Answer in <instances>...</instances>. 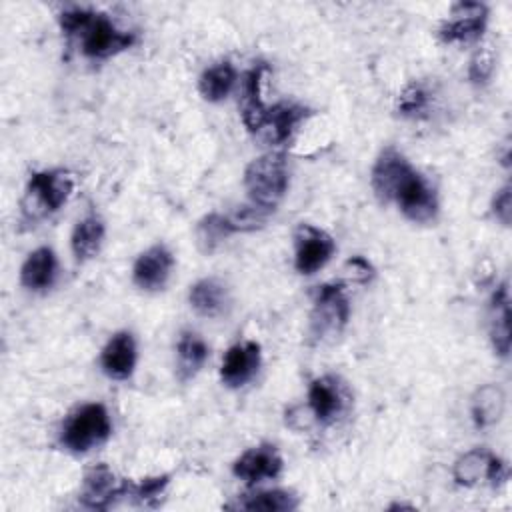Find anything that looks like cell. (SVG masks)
Wrapping results in <instances>:
<instances>
[{"label": "cell", "mask_w": 512, "mask_h": 512, "mask_svg": "<svg viewBox=\"0 0 512 512\" xmlns=\"http://www.w3.org/2000/svg\"><path fill=\"white\" fill-rule=\"evenodd\" d=\"M124 496H126V480L118 482L108 466L100 464L86 472L82 492H80V502L86 508L106 510L118 498H124Z\"/></svg>", "instance_id": "9c48e42d"}, {"label": "cell", "mask_w": 512, "mask_h": 512, "mask_svg": "<svg viewBox=\"0 0 512 512\" xmlns=\"http://www.w3.org/2000/svg\"><path fill=\"white\" fill-rule=\"evenodd\" d=\"M172 264H174V258L166 246L162 244L150 246L134 262V268H132L134 284L142 290H160L170 276Z\"/></svg>", "instance_id": "7c38bea8"}, {"label": "cell", "mask_w": 512, "mask_h": 512, "mask_svg": "<svg viewBox=\"0 0 512 512\" xmlns=\"http://www.w3.org/2000/svg\"><path fill=\"white\" fill-rule=\"evenodd\" d=\"M428 94L420 84H410L398 98V110L404 116H412L416 112H422L426 108Z\"/></svg>", "instance_id": "f1b7e54d"}, {"label": "cell", "mask_w": 512, "mask_h": 512, "mask_svg": "<svg viewBox=\"0 0 512 512\" xmlns=\"http://www.w3.org/2000/svg\"><path fill=\"white\" fill-rule=\"evenodd\" d=\"M450 20H446L438 36L442 42H472L478 40L484 32L486 20H488V8L480 2H460L452 8Z\"/></svg>", "instance_id": "ba28073f"}, {"label": "cell", "mask_w": 512, "mask_h": 512, "mask_svg": "<svg viewBox=\"0 0 512 512\" xmlns=\"http://www.w3.org/2000/svg\"><path fill=\"white\" fill-rule=\"evenodd\" d=\"M236 228L230 220V216H224V214H218V212H212L208 216H204L200 222H198V228H196V238H198V244L202 248V252L210 254L218 248V244L222 240H226L230 234H234Z\"/></svg>", "instance_id": "484cf974"}, {"label": "cell", "mask_w": 512, "mask_h": 512, "mask_svg": "<svg viewBox=\"0 0 512 512\" xmlns=\"http://www.w3.org/2000/svg\"><path fill=\"white\" fill-rule=\"evenodd\" d=\"M260 368V344L258 342H238L230 346L222 358L220 378L230 388H240L254 378Z\"/></svg>", "instance_id": "30bf717a"}, {"label": "cell", "mask_w": 512, "mask_h": 512, "mask_svg": "<svg viewBox=\"0 0 512 512\" xmlns=\"http://www.w3.org/2000/svg\"><path fill=\"white\" fill-rule=\"evenodd\" d=\"M82 52L88 58H110L134 44V34L116 28V24L100 12L88 10L80 30L76 32Z\"/></svg>", "instance_id": "277c9868"}, {"label": "cell", "mask_w": 512, "mask_h": 512, "mask_svg": "<svg viewBox=\"0 0 512 512\" xmlns=\"http://www.w3.org/2000/svg\"><path fill=\"white\" fill-rule=\"evenodd\" d=\"M492 70H494V50L490 46L478 48V52L470 60V68H468L470 80L476 84L486 82L492 76Z\"/></svg>", "instance_id": "83f0119b"}, {"label": "cell", "mask_w": 512, "mask_h": 512, "mask_svg": "<svg viewBox=\"0 0 512 512\" xmlns=\"http://www.w3.org/2000/svg\"><path fill=\"white\" fill-rule=\"evenodd\" d=\"M308 404L318 422H332L344 410V392L336 378L320 376L310 382Z\"/></svg>", "instance_id": "9a60e30c"}, {"label": "cell", "mask_w": 512, "mask_h": 512, "mask_svg": "<svg viewBox=\"0 0 512 512\" xmlns=\"http://www.w3.org/2000/svg\"><path fill=\"white\" fill-rule=\"evenodd\" d=\"M176 356L180 380H190L204 366L208 358V346L198 334L182 332L176 344Z\"/></svg>", "instance_id": "ffe728a7"}, {"label": "cell", "mask_w": 512, "mask_h": 512, "mask_svg": "<svg viewBox=\"0 0 512 512\" xmlns=\"http://www.w3.org/2000/svg\"><path fill=\"white\" fill-rule=\"evenodd\" d=\"M104 240V224L96 216L82 218L72 230V252L78 260H90L98 254Z\"/></svg>", "instance_id": "44dd1931"}, {"label": "cell", "mask_w": 512, "mask_h": 512, "mask_svg": "<svg viewBox=\"0 0 512 512\" xmlns=\"http://www.w3.org/2000/svg\"><path fill=\"white\" fill-rule=\"evenodd\" d=\"M236 82V70L230 62H218L206 68L198 80L200 94L210 102L224 100Z\"/></svg>", "instance_id": "603a6c76"}, {"label": "cell", "mask_w": 512, "mask_h": 512, "mask_svg": "<svg viewBox=\"0 0 512 512\" xmlns=\"http://www.w3.org/2000/svg\"><path fill=\"white\" fill-rule=\"evenodd\" d=\"M492 210L496 214V218L508 226L510 224V214H512V198H510V186L506 184L502 190L496 192L494 200H492Z\"/></svg>", "instance_id": "f546056e"}, {"label": "cell", "mask_w": 512, "mask_h": 512, "mask_svg": "<svg viewBox=\"0 0 512 512\" xmlns=\"http://www.w3.org/2000/svg\"><path fill=\"white\" fill-rule=\"evenodd\" d=\"M506 406V396L500 386L486 384L476 390L472 398V418L478 428H488L502 418Z\"/></svg>", "instance_id": "d6986e66"}, {"label": "cell", "mask_w": 512, "mask_h": 512, "mask_svg": "<svg viewBox=\"0 0 512 512\" xmlns=\"http://www.w3.org/2000/svg\"><path fill=\"white\" fill-rule=\"evenodd\" d=\"M282 466L284 462L278 450L270 444H260L240 454L232 464V472L246 484H256L266 478H276Z\"/></svg>", "instance_id": "8fae6325"}, {"label": "cell", "mask_w": 512, "mask_h": 512, "mask_svg": "<svg viewBox=\"0 0 512 512\" xmlns=\"http://www.w3.org/2000/svg\"><path fill=\"white\" fill-rule=\"evenodd\" d=\"M372 188L384 202H396L414 222H430L438 212L434 188L394 148L382 150L372 168Z\"/></svg>", "instance_id": "6da1fadb"}, {"label": "cell", "mask_w": 512, "mask_h": 512, "mask_svg": "<svg viewBox=\"0 0 512 512\" xmlns=\"http://www.w3.org/2000/svg\"><path fill=\"white\" fill-rule=\"evenodd\" d=\"M266 66L258 64L250 68L244 74L242 80V92H240V112L242 122L250 132H258L266 126L270 108L262 102V78H264Z\"/></svg>", "instance_id": "4fadbf2b"}, {"label": "cell", "mask_w": 512, "mask_h": 512, "mask_svg": "<svg viewBox=\"0 0 512 512\" xmlns=\"http://www.w3.org/2000/svg\"><path fill=\"white\" fill-rule=\"evenodd\" d=\"M334 238L312 224H298L294 230V266L300 274H314L332 258Z\"/></svg>", "instance_id": "8992f818"}, {"label": "cell", "mask_w": 512, "mask_h": 512, "mask_svg": "<svg viewBox=\"0 0 512 512\" xmlns=\"http://www.w3.org/2000/svg\"><path fill=\"white\" fill-rule=\"evenodd\" d=\"M112 432L108 410L98 404H84L76 408L64 422L60 440L70 452H88L90 448L102 444Z\"/></svg>", "instance_id": "3957f363"}, {"label": "cell", "mask_w": 512, "mask_h": 512, "mask_svg": "<svg viewBox=\"0 0 512 512\" xmlns=\"http://www.w3.org/2000/svg\"><path fill=\"white\" fill-rule=\"evenodd\" d=\"M232 508L262 510V512H290L298 508V496L288 490H260L244 494Z\"/></svg>", "instance_id": "7402d4cb"}, {"label": "cell", "mask_w": 512, "mask_h": 512, "mask_svg": "<svg viewBox=\"0 0 512 512\" xmlns=\"http://www.w3.org/2000/svg\"><path fill=\"white\" fill-rule=\"evenodd\" d=\"M56 254L48 246H40L28 254L20 268V282L28 290H46L56 280Z\"/></svg>", "instance_id": "2e32d148"}, {"label": "cell", "mask_w": 512, "mask_h": 512, "mask_svg": "<svg viewBox=\"0 0 512 512\" xmlns=\"http://www.w3.org/2000/svg\"><path fill=\"white\" fill-rule=\"evenodd\" d=\"M492 458H494V454H490L488 450H480V448H474V450L462 454L454 464V480L460 486H474L480 480H486Z\"/></svg>", "instance_id": "d4e9b609"}, {"label": "cell", "mask_w": 512, "mask_h": 512, "mask_svg": "<svg viewBox=\"0 0 512 512\" xmlns=\"http://www.w3.org/2000/svg\"><path fill=\"white\" fill-rule=\"evenodd\" d=\"M490 338L496 354L508 356L510 352V298L508 284L502 282L490 300Z\"/></svg>", "instance_id": "e0dca14e"}, {"label": "cell", "mask_w": 512, "mask_h": 512, "mask_svg": "<svg viewBox=\"0 0 512 512\" xmlns=\"http://www.w3.org/2000/svg\"><path fill=\"white\" fill-rule=\"evenodd\" d=\"M74 190V178L66 170H40L32 172L26 194L34 198V202L44 208V212L60 210Z\"/></svg>", "instance_id": "52a82bcc"}, {"label": "cell", "mask_w": 512, "mask_h": 512, "mask_svg": "<svg viewBox=\"0 0 512 512\" xmlns=\"http://www.w3.org/2000/svg\"><path fill=\"white\" fill-rule=\"evenodd\" d=\"M190 306L206 318H216L224 312L228 304V292L226 286L216 278H202L196 284L190 286L188 294Z\"/></svg>", "instance_id": "ac0fdd59"}, {"label": "cell", "mask_w": 512, "mask_h": 512, "mask_svg": "<svg viewBox=\"0 0 512 512\" xmlns=\"http://www.w3.org/2000/svg\"><path fill=\"white\" fill-rule=\"evenodd\" d=\"M100 366L106 376L114 380H126L132 376L136 366V342L126 330L116 332L100 354Z\"/></svg>", "instance_id": "5bb4252c"}, {"label": "cell", "mask_w": 512, "mask_h": 512, "mask_svg": "<svg viewBox=\"0 0 512 512\" xmlns=\"http://www.w3.org/2000/svg\"><path fill=\"white\" fill-rule=\"evenodd\" d=\"M306 114H308V110H304L302 106H296V104H278V106L270 108L268 120H266L268 138L278 144L286 142L292 136L298 122L302 118H306Z\"/></svg>", "instance_id": "cb8c5ba5"}, {"label": "cell", "mask_w": 512, "mask_h": 512, "mask_svg": "<svg viewBox=\"0 0 512 512\" xmlns=\"http://www.w3.org/2000/svg\"><path fill=\"white\" fill-rule=\"evenodd\" d=\"M244 186L254 204L272 210L288 188V168L282 152H268L254 158L244 172Z\"/></svg>", "instance_id": "7a4b0ae2"}, {"label": "cell", "mask_w": 512, "mask_h": 512, "mask_svg": "<svg viewBox=\"0 0 512 512\" xmlns=\"http://www.w3.org/2000/svg\"><path fill=\"white\" fill-rule=\"evenodd\" d=\"M348 268H350V276L356 282H366L372 274V266L362 256H356V258L348 260Z\"/></svg>", "instance_id": "4dcf8cb0"}, {"label": "cell", "mask_w": 512, "mask_h": 512, "mask_svg": "<svg viewBox=\"0 0 512 512\" xmlns=\"http://www.w3.org/2000/svg\"><path fill=\"white\" fill-rule=\"evenodd\" d=\"M166 486H168V476L166 474L164 476H154V478H144L138 484H132L128 480V496L136 498L142 504H152L154 506Z\"/></svg>", "instance_id": "4316f807"}, {"label": "cell", "mask_w": 512, "mask_h": 512, "mask_svg": "<svg viewBox=\"0 0 512 512\" xmlns=\"http://www.w3.org/2000/svg\"><path fill=\"white\" fill-rule=\"evenodd\" d=\"M350 316V306L344 296L342 282H326L314 290L312 334L316 338L336 336L342 332Z\"/></svg>", "instance_id": "5b68a950"}]
</instances>
